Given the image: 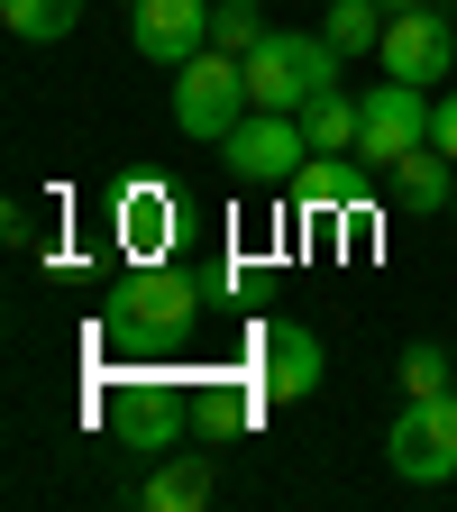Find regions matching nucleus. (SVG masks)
Instances as JSON below:
<instances>
[{"label": "nucleus", "instance_id": "nucleus-1", "mask_svg": "<svg viewBox=\"0 0 457 512\" xmlns=\"http://www.w3.org/2000/svg\"><path fill=\"white\" fill-rule=\"evenodd\" d=\"M247 110H256V92H247V55L202 46V55L174 64V128H183L192 147H220Z\"/></svg>", "mask_w": 457, "mask_h": 512}, {"label": "nucleus", "instance_id": "nucleus-2", "mask_svg": "<svg viewBox=\"0 0 457 512\" xmlns=\"http://www.w3.org/2000/svg\"><path fill=\"white\" fill-rule=\"evenodd\" d=\"M330 83H339V46H330V37L266 28V46L247 55V92H256V110H311Z\"/></svg>", "mask_w": 457, "mask_h": 512}, {"label": "nucleus", "instance_id": "nucleus-3", "mask_svg": "<svg viewBox=\"0 0 457 512\" xmlns=\"http://www.w3.org/2000/svg\"><path fill=\"white\" fill-rule=\"evenodd\" d=\"M384 458H394L403 485H448L457 476V384L448 394H412L403 421L384 430Z\"/></svg>", "mask_w": 457, "mask_h": 512}, {"label": "nucleus", "instance_id": "nucleus-4", "mask_svg": "<svg viewBox=\"0 0 457 512\" xmlns=\"http://www.w3.org/2000/svg\"><path fill=\"white\" fill-rule=\"evenodd\" d=\"M220 156H229V174L247 183V192H266V183H293L302 174V156H311V138H302V110H247L229 138H220Z\"/></svg>", "mask_w": 457, "mask_h": 512}, {"label": "nucleus", "instance_id": "nucleus-5", "mask_svg": "<svg viewBox=\"0 0 457 512\" xmlns=\"http://www.w3.org/2000/svg\"><path fill=\"white\" fill-rule=\"evenodd\" d=\"M430 110H439V101H421V83H394V74H384V83L366 92V128H357V156L394 174L412 147H430Z\"/></svg>", "mask_w": 457, "mask_h": 512}, {"label": "nucleus", "instance_id": "nucleus-6", "mask_svg": "<svg viewBox=\"0 0 457 512\" xmlns=\"http://www.w3.org/2000/svg\"><path fill=\"white\" fill-rule=\"evenodd\" d=\"M384 74L394 83H448V64H457V28L448 10L430 0V10H394V28H384Z\"/></svg>", "mask_w": 457, "mask_h": 512}, {"label": "nucleus", "instance_id": "nucleus-7", "mask_svg": "<svg viewBox=\"0 0 457 512\" xmlns=\"http://www.w3.org/2000/svg\"><path fill=\"white\" fill-rule=\"evenodd\" d=\"M128 46L147 64H183L211 46V0H128Z\"/></svg>", "mask_w": 457, "mask_h": 512}, {"label": "nucleus", "instance_id": "nucleus-8", "mask_svg": "<svg viewBox=\"0 0 457 512\" xmlns=\"http://www.w3.org/2000/svg\"><path fill=\"white\" fill-rule=\"evenodd\" d=\"M192 311H202V284L192 275H128V293H119L128 339H183Z\"/></svg>", "mask_w": 457, "mask_h": 512}, {"label": "nucleus", "instance_id": "nucleus-9", "mask_svg": "<svg viewBox=\"0 0 457 512\" xmlns=\"http://www.w3.org/2000/svg\"><path fill=\"white\" fill-rule=\"evenodd\" d=\"M256 384H266L275 403H302L320 384V339L302 320H266V330H256Z\"/></svg>", "mask_w": 457, "mask_h": 512}, {"label": "nucleus", "instance_id": "nucleus-10", "mask_svg": "<svg viewBox=\"0 0 457 512\" xmlns=\"http://www.w3.org/2000/svg\"><path fill=\"white\" fill-rule=\"evenodd\" d=\"M138 503H147V512H202V503H211V458H202V448L165 458V467L138 485Z\"/></svg>", "mask_w": 457, "mask_h": 512}, {"label": "nucleus", "instance_id": "nucleus-11", "mask_svg": "<svg viewBox=\"0 0 457 512\" xmlns=\"http://www.w3.org/2000/svg\"><path fill=\"white\" fill-rule=\"evenodd\" d=\"M394 202H403V211H448V202H457V156L412 147V156L394 165Z\"/></svg>", "mask_w": 457, "mask_h": 512}, {"label": "nucleus", "instance_id": "nucleus-12", "mask_svg": "<svg viewBox=\"0 0 457 512\" xmlns=\"http://www.w3.org/2000/svg\"><path fill=\"white\" fill-rule=\"evenodd\" d=\"M357 128H366V101H348V83H330L311 110H302V138L311 156H357Z\"/></svg>", "mask_w": 457, "mask_h": 512}, {"label": "nucleus", "instance_id": "nucleus-13", "mask_svg": "<svg viewBox=\"0 0 457 512\" xmlns=\"http://www.w3.org/2000/svg\"><path fill=\"white\" fill-rule=\"evenodd\" d=\"M384 28H394V10H384V0H330V19H320V37H330L339 55H375Z\"/></svg>", "mask_w": 457, "mask_h": 512}, {"label": "nucleus", "instance_id": "nucleus-14", "mask_svg": "<svg viewBox=\"0 0 457 512\" xmlns=\"http://www.w3.org/2000/svg\"><path fill=\"white\" fill-rule=\"evenodd\" d=\"M0 19H10V37H28V46H55V37H74L83 0H0Z\"/></svg>", "mask_w": 457, "mask_h": 512}, {"label": "nucleus", "instance_id": "nucleus-15", "mask_svg": "<svg viewBox=\"0 0 457 512\" xmlns=\"http://www.w3.org/2000/svg\"><path fill=\"white\" fill-rule=\"evenodd\" d=\"M293 192H302V211H348V202H357V174H348L339 156H302Z\"/></svg>", "mask_w": 457, "mask_h": 512}, {"label": "nucleus", "instance_id": "nucleus-16", "mask_svg": "<svg viewBox=\"0 0 457 512\" xmlns=\"http://www.w3.org/2000/svg\"><path fill=\"white\" fill-rule=\"evenodd\" d=\"M211 46L220 55H256L266 46V10H256V0H211Z\"/></svg>", "mask_w": 457, "mask_h": 512}, {"label": "nucleus", "instance_id": "nucleus-17", "mask_svg": "<svg viewBox=\"0 0 457 512\" xmlns=\"http://www.w3.org/2000/svg\"><path fill=\"white\" fill-rule=\"evenodd\" d=\"M403 394H448V348H412L403 357Z\"/></svg>", "mask_w": 457, "mask_h": 512}, {"label": "nucleus", "instance_id": "nucleus-18", "mask_svg": "<svg viewBox=\"0 0 457 512\" xmlns=\"http://www.w3.org/2000/svg\"><path fill=\"white\" fill-rule=\"evenodd\" d=\"M430 147H439V156H457V92L430 110Z\"/></svg>", "mask_w": 457, "mask_h": 512}, {"label": "nucleus", "instance_id": "nucleus-19", "mask_svg": "<svg viewBox=\"0 0 457 512\" xmlns=\"http://www.w3.org/2000/svg\"><path fill=\"white\" fill-rule=\"evenodd\" d=\"M384 10H430V0H384Z\"/></svg>", "mask_w": 457, "mask_h": 512}, {"label": "nucleus", "instance_id": "nucleus-20", "mask_svg": "<svg viewBox=\"0 0 457 512\" xmlns=\"http://www.w3.org/2000/svg\"><path fill=\"white\" fill-rule=\"evenodd\" d=\"M320 10H330V0H320Z\"/></svg>", "mask_w": 457, "mask_h": 512}, {"label": "nucleus", "instance_id": "nucleus-21", "mask_svg": "<svg viewBox=\"0 0 457 512\" xmlns=\"http://www.w3.org/2000/svg\"><path fill=\"white\" fill-rule=\"evenodd\" d=\"M448 211H457V202H448Z\"/></svg>", "mask_w": 457, "mask_h": 512}]
</instances>
